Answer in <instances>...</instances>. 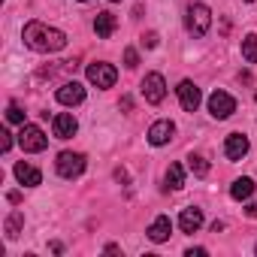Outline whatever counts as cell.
<instances>
[{
	"label": "cell",
	"instance_id": "cell-1",
	"mask_svg": "<svg viewBox=\"0 0 257 257\" xmlns=\"http://www.w3.org/2000/svg\"><path fill=\"white\" fill-rule=\"evenodd\" d=\"M22 40L28 49H34L40 55H52V52H61L67 46V34L58 28H49L46 22H28L22 31Z\"/></svg>",
	"mask_w": 257,
	"mask_h": 257
},
{
	"label": "cell",
	"instance_id": "cell-2",
	"mask_svg": "<svg viewBox=\"0 0 257 257\" xmlns=\"http://www.w3.org/2000/svg\"><path fill=\"white\" fill-rule=\"evenodd\" d=\"M185 28H188V34H194V37H206L209 28H212V13H209V7H206V4H191L188 13H185Z\"/></svg>",
	"mask_w": 257,
	"mask_h": 257
},
{
	"label": "cell",
	"instance_id": "cell-3",
	"mask_svg": "<svg viewBox=\"0 0 257 257\" xmlns=\"http://www.w3.org/2000/svg\"><path fill=\"white\" fill-rule=\"evenodd\" d=\"M85 155L82 152H61L58 155V161H55V170H58V176H64V179H79L82 173H85Z\"/></svg>",
	"mask_w": 257,
	"mask_h": 257
},
{
	"label": "cell",
	"instance_id": "cell-4",
	"mask_svg": "<svg viewBox=\"0 0 257 257\" xmlns=\"http://www.w3.org/2000/svg\"><path fill=\"white\" fill-rule=\"evenodd\" d=\"M19 146L25 149V152H31V155H37V152H46V146H49V137L40 131L37 124H22V134H19Z\"/></svg>",
	"mask_w": 257,
	"mask_h": 257
},
{
	"label": "cell",
	"instance_id": "cell-5",
	"mask_svg": "<svg viewBox=\"0 0 257 257\" xmlns=\"http://www.w3.org/2000/svg\"><path fill=\"white\" fill-rule=\"evenodd\" d=\"M140 91H143L146 103L158 106V103H164V97H167V82H164L161 73H149V76L140 82Z\"/></svg>",
	"mask_w": 257,
	"mask_h": 257
},
{
	"label": "cell",
	"instance_id": "cell-6",
	"mask_svg": "<svg viewBox=\"0 0 257 257\" xmlns=\"http://www.w3.org/2000/svg\"><path fill=\"white\" fill-rule=\"evenodd\" d=\"M118 79V70L106 61H97V64H88V82L97 85V88H112Z\"/></svg>",
	"mask_w": 257,
	"mask_h": 257
},
{
	"label": "cell",
	"instance_id": "cell-7",
	"mask_svg": "<svg viewBox=\"0 0 257 257\" xmlns=\"http://www.w3.org/2000/svg\"><path fill=\"white\" fill-rule=\"evenodd\" d=\"M209 112H212V118L224 121V118H230L236 112V100L227 91H212L209 94Z\"/></svg>",
	"mask_w": 257,
	"mask_h": 257
},
{
	"label": "cell",
	"instance_id": "cell-8",
	"mask_svg": "<svg viewBox=\"0 0 257 257\" xmlns=\"http://www.w3.org/2000/svg\"><path fill=\"white\" fill-rule=\"evenodd\" d=\"M176 94H179V103H182V109H185V112H197V106H200L203 94H200V88H197L191 79H182V82H179V88H176Z\"/></svg>",
	"mask_w": 257,
	"mask_h": 257
},
{
	"label": "cell",
	"instance_id": "cell-9",
	"mask_svg": "<svg viewBox=\"0 0 257 257\" xmlns=\"http://www.w3.org/2000/svg\"><path fill=\"white\" fill-rule=\"evenodd\" d=\"M173 134H176V124H173L170 118H161V121H155V124L149 127V143H152V146H167V143L173 140Z\"/></svg>",
	"mask_w": 257,
	"mask_h": 257
},
{
	"label": "cell",
	"instance_id": "cell-10",
	"mask_svg": "<svg viewBox=\"0 0 257 257\" xmlns=\"http://www.w3.org/2000/svg\"><path fill=\"white\" fill-rule=\"evenodd\" d=\"M55 97H58L61 106H79L85 100V88H82V82H64Z\"/></svg>",
	"mask_w": 257,
	"mask_h": 257
},
{
	"label": "cell",
	"instance_id": "cell-11",
	"mask_svg": "<svg viewBox=\"0 0 257 257\" xmlns=\"http://www.w3.org/2000/svg\"><path fill=\"white\" fill-rule=\"evenodd\" d=\"M248 149H251V143H248L245 134H230L227 143H224V155H227V161H242V158L248 155Z\"/></svg>",
	"mask_w": 257,
	"mask_h": 257
},
{
	"label": "cell",
	"instance_id": "cell-12",
	"mask_svg": "<svg viewBox=\"0 0 257 257\" xmlns=\"http://www.w3.org/2000/svg\"><path fill=\"white\" fill-rule=\"evenodd\" d=\"M52 127H55V137H58V140H70V137H76V131H79V121H76L70 112H61V115H55Z\"/></svg>",
	"mask_w": 257,
	"mask_h": 257
},
{
	"label": "cell",
	"instance_id": "cell-13",
	"mask_svg": "<svg viewBox=\"0 0 257 257\" xmlns=\"http://www.w3.org/2000/svg\"><path fill=\"white\" fill-rule=\"evenodd\" d=\"M16 179H19L25 188H37V185H43V173H40L34 164H25V161L16 164Z\"/></svg>",
	"mask_w": 257,
	"mask_h": 257
},
{
	"label": "cell",
	"instance_id": "cell-14",
	"mask_svg": "<svg viewBox=\"0 0 257 257\" xmlns=\"http://www.w3.org/2000/svg\"><path fill=\"white\" fill-rule=\"evenodd\" d=\"M179 227H182V233H197V230L203 227V209H197V206L182 209V215H179Z\"/></svg>",
	"mask_w": 257,
	"mask_h": 257
},
{
	"label": "cell",
	"instance_id": "cell-15",
	"mask_svg": "<svg viewBox=\"0 0 257 257\" xmlns=\"http://www.w3.org/2000/svg\"><path fill=\"white\" fill-rule=\"evenodd\" d=\"M170 233H173V221H170L167 215H158V218L152 221V227H149V239H152V242H167Z\"/></svg>",
	"mask_w": 257,
	"mask_h": 257
},
{
	"label": "cell",
	"instance_id": "cell-16",
	"mask_svg": "<svg viewBox=\"0 0 257 257\" xmlns=\"http://www.w3.org/2000/svg\"><path fill=\"white\" fill-rule=\"evenodd\" d=\"M115 28H118V22H115L112 13H97V19H94V31H97V37L109 40V37L115 34Z\"/></svg>",
	"mask_w": 257,
	"mask_h": 257
},
{
	"label": "cell",
	"instance_id": "cell-17",
	"mask_svg": "<svg viewBox=\"0 0 257 257\" xmlns=\"http://www.w3.org/2000/svg\"><path fill=\"white\" fill-rule=\"evenodd\" d=\"M254 194V182L248 179V176H242V179H236L233 185H230V197L233 200H248Z\"/></svg>",
	"mask_w": 257,
	"mask_h": 257
},
{
	"label": "cell",
	"instance_id": "cell-18",
	"mask_svg": "<svg viewBox=\"0 0 257 257\" xmlns=\"http://www.w3.org/2000/svg\"><path fill=\"white\" fill-rule=\"evenodd\" d=\"M185 188V167L182 164H170L167 170V191H179Z\"/></svg>",
	"mask_w": 257,
	"mask_h": 257
},
{
	"label": "cell",
	"instance_id": "cell-19",
	"mask_svg": "<svg viewBox=\"0 0 257 257\" xmlns=\"http://www.w3.org/2000/svg\"><path fill=\"white\" fill-rule=\"evenodd\" d=\"M242 58H245L248 64H257V37H254V34H248V37L242 40Z\"/></svg>",
	"mask_w": 257,
	"mask_h": 257
},
{
	"label": "cell",
	"instance_id": "cell-20",
	"mask_svg": "<svg viewBox=\"0 0 257 257\" xmlns=\"http://www.w3.org/2000/svg\"><path fill=\"white\" fill-rule=\"evenodd\" d=\"M188 167H191L194 176H206V173H209V161H206L203 155H191V158H188Z\"/></svg>",
	"mask_w": 257,
	"mask_h": 257
},
{
	"label": "cell",
	"instance_id": "cell-21",
	"mask_svg": "<svg viewBox=\"0 0 257 257\" xmlns=\"http://www.w3.org/2000/svg\"><path fill=\"white\" fill-rule=\"evenodd\" d=\"M22 224H25V215H22V212H13V215L7 218V236H10V239H16V236H19V230H22Z\"/></svg>",
	"mask_w": 257,
	"mask_h": 257
},
{
	"label": "cell",
	"instance_id": "cell-22",
	"mask_svg": "<svg viewBox=\"0 0 257 257\" xmlns=\"http://www.w3.org/2000/svg\"><path fill=\"white\" fill-rule=\"evenodd\" d=\"M7 121H10V124H25V109H22L19 103H10V109H7Z\"/></svg>",
	"mask_w": 257,
	"mask_h": 257
},
{
	"label": "cell",
	"instance_id": "cell-23",
	"mask_svg": "<svg viewBox=\"0 0 257 257\" xmlns=\"http://www.w3.org/2000/svg\"><path fill=\"white\" fill-rule=\"evenodd\" d=\"M140 64V55H137V49H124V67H137Z\"/></svg>",
	"mask_w": 257,
	"mask_h": 257
},
{
	"label": "cell",
	"instance_id": "cell-24",
	"mask_svg": "<svg viewBox=\"0 0 257 257\" xmlns=\"http://www.w3.org/2000/svg\"><path fill=\"white\" fill-rule=\"evenodd\" d=\"M0 137H4V140H0V152H10V149H13V134H10V131H4Z\"/></svg>",
	"mask_w": 257,
	"mask_h": 257
},
{
	"label": "cell",
	"instance_id": "cell-25",
	"mask_svg": "<svg viewBox=\"0 0 257 257\" xmlns=\"http://www.w3.org/2000/svg\"><path fill=\"white\" fill-rule=\"evenodd\" d=\"M143 46H146V49H155V46H158V34H155V31L146 34V37H143Z\"/></svg>",
	"mask_w": 257,
	"mask_h": 257
},
{
	"label": "cell",
	"instance_id": "cell-26",
	"mask_svg": "<svg viewBox=\"0 0 257 257\" xmlns=\"http://www.w3.org/2000/svg\"><path fill=\"white\" fill-rule=\"evenodd\" d=\"M185 254H188V257H203V254H206V248H188Z\"/></svg>",
	"mask_w": 257,
	"mask_h": 257
},
{
	"label": "cell",
	"instance_id": "cell-27",
	"mask_svg": "<svg viewBox=\"0 0 257 257\" xmlns=\"http://www.w3.org/2000/svg\"><path fill=\"white\" fill-rule=\"evenodd\" d=\"M7 200H10V203H19V200H22V194H19V191H10V194H7Z\"/></svg>",
	"mask_w": 257,
	"mask_h": 257
},
{
	"label": "cell",
	"instance_id": "cell-28",
	"mask_svg": "<svg viewBox=\"0 0 257 257\" xmlns=\"http://www.w3.org/2000/svg\"><path fill=\"white\" fill-rule=\"evenodd\" d=\"M245 212H248V218H257V203H251V206H248Z\"/></svg>",
	"mask_w": 257,
	"mask_h": 257
},
{
	"label": "cell",
	"instance_id": "cell-29",
	"mask_svg": "<svg viewBox=\"0 0 257 257\" xmlns=\"http://www.w3.org/2000/svg\"><path fill=\"white\" fill-rule=\"evenodd\" d=\"M79 4H88V0H79Z\"/></svg>",
	"mask_w": 257,
	"mask_h": 257
},
{
	"label": "cell",
	"instance_id": "cell-30",
	"mask_svg": "<svg viewBox=\"0 0 257 257\" xmlns=\"http://www.w3.org/2000/svg\"><path fill=\"white\" fill-rule=\"evenodd\" d=\"M112 4H118V0H112Z\"/></svg>",
	"mask_w": 257,
	"mask_h": 257
},
{
	"label": "cell",
	"instance_id": "cell-31",
	"mask_svg": "<svg viewBox=\"0 0 257 257\" xmlns=\"http://www.w3.org/2000/svg\"><path fill=\"white\" fill-rule=\"evenodd\" d=\"M248 4H254V0H248Z\"/></svg>",
	"mask_w": 257,
	"mask_h": 257
}]
</instances>
